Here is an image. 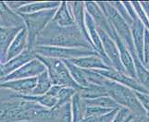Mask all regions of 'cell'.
Masks as SVG:
<instances>
[{
    "label": "cell",
    "instance_id": "obj_1",
    "mask_svg": "<svg viewBox=\"0 0 149 122\" xmlns=\"http://www.w3.org/2000/svg\"><path fill=\"white\" fill-rule=\"evenodd\" d=\"M35 46H58L95 50L94 46L86 40L76 25L61 27L52 21L39 34Z\"/></svg>",
    "mask_w": 149,
    "mask_h": 122
},
{
    "label": "cell",
    "instance_id": "obj_2",
    "mask_svg": "<svg viewBox=\"0 0 149 122\" xmlns=\"http://www.w3.org/2000/svg\"><path fill=\"white\" fill-rule=\"evenodd\" d=\"M104 86L107 91L109 96H110L121 107L129 109L136 118L146 116V112L143 109L140 101L138 100L134 91L107 79Z\"/></svg>",
    "mask_w": 149,
    "mask_h": 122
},
{
    "label": "cell",
    "instance_id": "obj_3",
    "mask_svg": "<svg viewBox=\"0 0 149 122\" xmlns=\"http://www.w3.org/2000/svg\"><path fill=\"white\" fill-rule=\"evenodd\" d=\"M36 58L39 59L45 66L47 72L49 74V77L51 80H52L53 85L72 88L77 92H80L83 89V87H81L72 79L63 60L58 58H45L37 55H36Z\"/></svg>",
    "mask_w": 149,
    "mask_h": 122
},
{
    "label": "cell",
    "instance_id": "obj_4",
    "mask_svg": "<svg viewBox=\"0 0 149 122\" xmlns=\"http://www.w3.org/2000/svg\"><path fill=\"white\" fill-rule=\"evenodd\" d=\"M56 9L58 8L44 10V11L31 14H19L24 19L25 28L27 30L28 49H34L37 37L45 29V27L52 21Z\"/></svg>",
    "mask_w": 149,
    "mask_h": 122
},
{
    "label": "cell",
    "instance_id": "obj_5",
    "mask_svg": "<svg viewBox=\"0 0 149 122\" xmlns=\"http://www.w3.org/2000/svg\"><path fill=\"white\" fill-rule=\"evenodd\" d=\"M99 8L104 12L106 17L109 19V22L111 24V26L114 28L118 35L125 44L127 48L129 49L132 55H137L134 48V44H133L132 31L129 25L122 17L119 14V12L113 8L109 2H96Z\"/></svg>",
    "mask_w": 149,
    "mask_h": 122
},
{
    "label": "cell",
    "instance_id": "obj_6",
    "mask_svg": "<svg viewBox=\"0 0 149 122\" xmlns=\"http://www.w3.org/2000/svg\"><path fill=\"white\" fill-rule=\"evenodd\" d=\"M34 53L37 55L45 58H58L61 60H71L87 55H100L94 49L87 48H70V47H58V46H35Z\"/></svg>",
    "mask_w": 149,
    "mask_h": 122
},
{
    "label": "cell",
    "instance_id": "obj_7",
    "mask_svg": "<svg viewBox=\"0 0 149 122\" xmlns=\"http://www.w3.org/2000/svg\"><path fill=\"white\" fill-rule=\"evenodd\" d=\"M47 70L45 66L37 58H34L27 64L23 65L22 68L15 70L14 72L9 74L6 77L0 78V82H5L8 80H22V79H30L35 78Z\"/></svg>",
    "mask_w": 149,
    "mask_h": 122
},
{
    "label": "cell",
    "instance_id": "obj_8",
    "mask_svg": "<svg viewBox=\"0 0 149 122\" xmlns=\"http://www.w3.org/2000/svg\"><path fill=\"white\" fill-rule=\"evenodd\" d=\"M95 71H96L97 73H99L106 79L115 81V82L120 83L121 85H124L134 92H138V93H143V94H149V92L145 87H143L136 79L131 77L128 74L120 72V71L114 69L113 68L110 69H101V70L96 69Z\"/></svg>",
    "mask_w": 149,
    "mask_h": 122
},
{
    "label": "cell",
    "instance_id": "obj_9",
    "mask_svg": "<svg viewBox=\"0 0 149 122\" xmlns=\"http://www.w3.org/2000/svg\"><path fill=\"white\" fill-rule=\"evenodd\" d=\"M97 31H98V33L100 35L105 54L107 55V58H109V60L110 61L112 68L116 70H118V71H120V72L127 74L126 70H125L124 67H123V65L121 63L120 51L117 46L116 43L110 38L109 35L107 33H105L103 30L97 28Z\"/></svg>",
    "mask_w": 149,
    "mask_h": 122
},
{
    "label": "cell",
    "instance_id": "obj_10",
    "mask_svg": "<svg viewBox=\"0 0 149 122\" xmlns=\"http://www.w3.org/2000/svg\"><path fill=\"white\" fill-rule=\"evenodd\" d=\"M84 5L86 12L94 19L97 28H99L104 31L105 33H107L112 40L114 39L118 35V33H116L114 28L111 26V24L109 22V19H107L104 12L102 11V9L97 5V3L93 1H88L84 2Z\"/></svg>",
    "mask_w": 149,
    "mask_h": 122
},
{
    "label": "cell",
    "instance_id": "obj_11",
    "mask_svg": "<svg viewBox=\"0 0 149 122\" xmlns=\"http://www.w3.org/2000/svg\"><path fill=\"white\" fill-rule=\"evenodd\" d=\"M34 58H36V54L34 53V51L27 48L20 55H17L16 58L0 65V78L6 77V76L11 74L15 70L22 68L23 65L27 64Z\"/></svg>",
    "mask_w": 149,
    "mask_h": 122
},
{
    "label": "cell",
    "instance_id": "obj_12",
    "mask_svg": "<svg viewBox=\"0 0 149 122\" xmlns=\"http://www.w3.org/2000/svg\"><path fill=\"white\" fill-rule=\"evenodd\" d=\"M0 26L7 28H24L25 22L19 13L10 8L7 2H0Z\"/></svg>",
    "mask_w": 149,
    "mask_h": 122
},
{
    "label": "cell",
    "instance_id": "obj_13",
    "mask_svg": "<svg viewBox=\"0 0 149 122\" xmlns=\"http://www.w3.org/2000/svg\"><path fill=\"white\" fill-rule=\"evenodd\" d=\"M37 83V77L30 79H22L0 82V89L11 90L18 94H32Z\"/></svg>",
    "mask_w": 149,
    "mask_h": 122
},
{
    "label": "cell",
    "instance_id": "obj_14",
    "mask_svg": "<svg viewBox=\"0 0 149 122\" xmlns=\"http://www.w3.org/2000/svg\"><path fill=\"white\" fill-rule=\"evenodd\" d=\"M23 28H7L0 26V64L7 62L8 51L13 40Z\"/></svg>",
    "mask_w": 149,
    "mask_h": 122
},
{
    "label": "cell",
    "instance_id": "obj_15",
    "mask_svg": "<svg viewBox=\"0 0 149 122\" xmlns=\"http://www.w3.org/2000/svg\"><path fill=\"white\" fill-rule=\"evenodd\" d=\"M68 5L70 9L71 15H72V17H73L75 25L80 29L81 33L84 34V36L86 38V40L93 45V43H92L90 36L88 34V32H87V29H86V24H85L86 10H85L84 2H68Z\"/></svg>",
    "mask_w": 149,
    "mask_h": 122
},
{
    "label": "cell",
    "instance_id": "obj_16",
    "mask_svg": "<svg viewBox=\"0 0 149 122\" xmlns=\"http://www.w3.org/2000/svg\"><path fill=\"white\" fill-rule=\"evenodd\" d=\"M77 67L83 69H89V70H101V69H112L109 66H107L100 55H93L83 57L79 58H74L71 60H68Z\"/></svg>",
    "mask_w": 149,
    "mask_h": 122
},
{
    "label": "cell",
    "instance_id": "obj_17",
    "mask_svg": "<svg viewBox=\"0 0 149 122\" xmlns=\"http://www.w3.org/2000/svg\"><path fill=\"white\" fill-rule=\"evenodd\" d=\"M129 26L132 31L133 44H134L136 54L138 55V58H139V59L143 63V44H145L146 27L143 26V24L141 22L139 18L132 19V22Z\"/></svg>",
    "mask_w": 149,
    "mask_h": 122
},
{
    "label": "cell",
    "instance_id": "obj_18",
    "mask_svg": "<svg viewBox=\"0 0 149 122\" xmlns=\"http://www.w3.org/2000/svg\"><path fill=\"white\" fill-rule=\"evenodd\" d=\"M113 41L116 43L118 48H119L121 63L123 65V67H124L127 74L131 76V77L136 79L134 61H133V58H132L131 52L129 51V49L127 48L125 44L123 43V41L120 39L119 35H117V36L113 39Z\"/></svg>",
    "mask_w": 149,
    "mask_h": 122
},
{
    "label": "cell",
    "instance_id": "obj_19",
    "mask_svg": "<svg viewBox=\"0 0 149 122\" xmlns=\"http://www.w3.org/2000/svg\"><path fill=\"white\" fill-rule=\"evenodd\" d=\"M27 48H28V33L26 28L24 27L18 33L17 36L15 37L11 45H10L7 55V61L16 58L17 55H20Z\"/></svg>",
    "mask_w": 149,
    "mask_h": 122
},
{
    "label": "cell",
    "instance_id": "obj_20",
    "mask_svg": "<svg viewBox=\"0 0 149 122\" xmlns=\"http://www.w3.org/2000/svg\"><path fill=\"white\" fill-rule=\"evenodd\" d=\"M52 22L58 24L61 27H70L75 25L74 19L71 15L70 9L69 8L68 2L62 1L60 6L58 8L55 13V16L52 19Z\"/></svg>",
    "mask_w": 149,
    "mask_h": 122
},
{
    "label": "cell",
    "instance_id": "obj_21",
    "mask_svg": "<svg viewBox=\"0 0 149 122\" xmlns=\"http://www.w3.org/2000/svg\"><path fill=\"white\" fill-rule=\"evenodd\" d=\"M61 2H53V1H47V2H29L22 8H20L17 13L19 14H31L35 12L44 11V10L55 9L60 6Z\"/></svg>",
    "mask_w": 149,
    "mask_h": 122
},
{
    "label": "cell",
    "instance_id": "obj_22",
    "mask_svg": "<svg viewBox=\"0 0 149 122\" xmlns=\"http://www.w3.org/2000/svg\"><path fill=\"white\" fill-rule=\"evenodd\" d=\"M70 105L71 113H72V122H81L84 119L86 105L79 92L73 95L70 102Z\"/></svg>",
    "mask_w": 149,
    "mask_h": 122
},
{
    "label": "cell",
    "instance_id": "obj_23",
    "mask_svg": "<svg viewBox=\"0 0 149 122\" xmlns=\"http://www.w3.org/2000/svg\"><path fill=\"white\" fill-rule=\"evenodd\" d=\"M132 58L133 61H134L136 80L139 81V83L143 87H145L149 92V70L139 59L137 55H132Z\"/></svg>",
    "mask_w": 149,
    "mask_h": 122
},
{
    "label": "cell",
    "instance_id": "obj_24",
    "mask_svg": "<svg viewBox=\"0 0 149 122\" xmlns=\"http://www.w3.org/2000/svg\"><path fill=\"white\" fill-rule=\"evenodd\" d=\"M79 94H81V98L87 100V99H95L102 97V96H107V91L105 86L97 85L90 83L87 87H84L81 89Z\"/></svg>",
    "mask_w": 149,
    "mask_h": 122
},
{
    "label": "cell",
    "instance_id": "obj_25",
    "mask_svg": "<svg viewBox=\"0 0 149 122\" xmlns=\"http://www.w3.org/2000/svg\"><path fill=\"white\" fill-rule=\"evenodd\" d=\"M53 86L52 80H51L47 70L44 71L37 77V83L35 88L33 89L32 94L30 95H44L47 94L50 88Z\"/></svg>",
    "mask_w": 149,
    "mask_h": 122
},
{
    "label": "cell",
    "instance_id": "obj_26",
    "mask_svg": "<svg viewBox=\"0 0 149 122\" xmlns=\"http://www.w3.org/2000/svg\"><path fill=\"white\" fill-rule=\"evenodd\" d=\"M63 61L66 64L67 68H68L71 77H72V79L81 86V87L84 88V87H87V86L90 84V82L88 81V80H87V77L85 75L84 69L77 67V66H75L74 64H72L68 60H63Z\"/></svg>",
    "mask_w": 149,
    "mask_h": 122
},
{
    "label": "cell",
    "instance_id": "obj_27",
    "mask_svg": "<svg viewBox=\"0 0 149 122\" xmlns=\"http://www.w3.org/2000/svg\"><path fill=\"white\" fill-rule=\"evenodd\" d=\"M86 106H98V107L107 108V109H120L121 106L118 105L110 96H102V97L95 99L84 100Z\"/></svg>",
    "mask_w": 149,
    "mask_h": 122
},
{
    "label": "cell",
    "instance_id": "obj_28",
    "mask_svg": "<svg viewBox=\"0 0 149 122\" xmlns=\"http://www.w3.org/2000/svg\"><path fill=\"white\" fill-rule=\"evenodd\" d=\"M78 93L76 90L72 88H68V87H62L59 91L58 95V104H56V107L53 108L54 110H59L64 105L69 104L71 102L73 95Z\"/></svg>",
    "mask_w": 149,
    "mask_h": 122
},
{
    "label": "cell",
    "instance_id": "obj_29",
    "mask_svg": "<svg viewBox=\"0 0 149 122\" xmlns=\"http://www.w3.org/2000/svg\"><path fill=\"white\" fill-rule=\"evenodd\" d=\"M56 122H72V113H71L70 103L64 105L59 109V113Z\"/></svg>",
    "mask_w": 149,
    "mask_h": 122
},
{
    "label": "cell",
    "instance_id": "obj_30",
    "mask_svg": "<svg viewBox=\"0 0 149 122\" xmlns=\"http://www.w3.org/2000/svg\"><path fill=\"white\" fill-rule=\"evenodd\" d=\"M133 118H134V116L132 114V112L129 109L125 107H120L118 110L112 122H131Z\"/></svg>",
    "mask_w": 149,
    "mask_h": 122
},
{
    "label": "cell",
    "instance_id": "obj_31",
    "mask_svg": "<svg viewBox=\"0 0 149 122\" xmlns=\"http://www.w3.org/2000/svg\"><path fill=\"white\" fill-rule=\"evenodd\" d=\"M113 110H114V109H113ZM111 111H112V109L98 107V106H86L85 113H84V118L104 116V115H107V114L110 113Z\"/></svg>",
    "mask_w": 149,
    "mask_h": 122
},
{
    "label": "cell",
    "instance_id": "obj_32",
    "mask_svg": "<svg viewBox=\"0 0 149 122\" xmlns=\"http://www.w3.org/2000/svg\"><path fill=\"white\" fill-rule=\"evenodd\" d=\"M119 109H114L112 110L110 113L104 115V116H90V118H84L81 122H112L113 119L115 118L117 112Z\"/></svg>",
    "mask_w": 149,
    "mask_h": 122
},
{
    "label": "cell",
    "instance_id": "obj_33",
    "mask_svg": "<svg viewBox=\"0 0 149 122\" xmlns=\"http://www.w3.org/2000/svg\"><path fill=\"white\" fill-rule=\"evenodd\" d=\"M135 94L137 96L138 100L140 101L141 105H143V109L146 112V116H149V94H143L135 92Z\"/></svg>",
    "mask_w": 149,
    "mask_h": 122
},
{
    "label": "cell",
    "instance_id": "obj_34",
    "mask_svg": "<svg viewBox=\"0 0 149 122\" xmlns=\"http://www.w3.org/2000/svg\"><path fill=\"white\" fill-rule=\"evenodd\" d=\"M149 62V31L146 29L145 44H143V65L146 66Z\"/></svg>",
    "mask_w": 149,
    "mask_h": 122
},
{
    "label": "cell",
    "instance_id": "obj_35",
    "mask_svg": "<svg viewBox=\"0 0 149 122\" xmlns=\"http://www.w3.org/2000/svg\"><path fill=\"white\" fill-rule=\"evenodd\" d=\"M29 2H22V1H16V2H7L8 6L11 8L13 11H18V10L22 8L23 6H25V5H27Z\"/></svg>",
    "mask_w": 149,
    "mask_h": 122
},
{
    "label": "cell",
    "instance_id": "obj_36",
    "mask_svg": "<svg viewBox=\"0 0 149 122\" xmlns=\"http://www.w3.org/2000/svg\"><path fill=\"white\" fill-rule=\"evenodd\" d=\"M131 122H149V116H134Z\"/></svg>",
    "mask_w": 149,
    "mask_h": 122
},
{
    "label": "cell",
    "instance_id": "obj_37",
    "mask_svg": "<svg viewBox=\"0 0 149 122\" xmlns=\"http://www.w3.org/2000/svg\"><path fill=\"white\" fill-rule=\"evenodd\" d=\"M140 3H141V6L143 8V10H145V12L147 15L148 19H149V2L145 1V2H140Z\"/></svg>",
    "mask_w": 149,
    "mask_h": 122
},
{
    "label": "cell",
    "instance_id": "obj_38",
    "mask_svg": "<svg viewBox=\"0 0 149 122\" xmlns=\"http://www.w3.org/2000/svg\"><path fill=\"white\" fill-rule=\"evenodd\" d=\"M146 68H147V69H148V70H149V62H148V63H147V65H146Z\"/></svg>",
    "mask_w": 149,
    "mask_h": 122
}]
</instances>
